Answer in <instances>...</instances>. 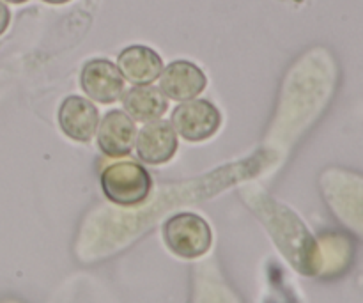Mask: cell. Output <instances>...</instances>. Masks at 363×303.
I'll return each instance as SVG.
<instances>
[{
	"label": "cell",
	"instance_id": "7a4b0ae2",
	"mask_svg": "<svg viewBox=\"0 0 363 303\" xmlns=\"http://www.w3.org/2000/svg\"><path fill=\"white\" fill-rule=\"evenodd\" d=\"M163 241L177 258L197 259L211 248L213 233L202 216L177 213L163 224Z\"/></svg>",
	"mask_w": 363,
	"mask_h": 303
},
{
	"label": "cell",
	"instance_id": "6da1fadb",
	"mask_svg": "<svg viewBox=\"0 0 363 303\" xmlns=\"http://www.w3.org/2000/svg\"><path fill=\"white\" fill-rule=\"evenodd\" d=\"M101 190L110 202L117 206H138L151 195V174L135 162H117L106 167L99 177Z\"/></svg>",
	"mask_w": 363,
	"mask_h": 303
},
{
	"label": "cell",
	"instance_id": "52a82bcc",
	"mask_svg": "<svg viewBox=\"0 0 363 303\" xmlns=\"http://www.w3.org/2000/svg\"><path fill=\"white\" fill-rule=\"evenodd\" d=\"M59 124L64 135L77 142H91L99 126L94 103L82 96H67L59 109Z\"/></svg>",
	"mask_w": 363,
	"mask_h": 303
},
{
	"label": "cell",
	"instance_id": "3957f363",
	"mask_svg": "<svg viewBox=\"0 0 363 303\" xmlns=\"http://www.w3.org/2000/svg\"><path fill=\"white\" fill-rule=\"evenodd\" d=\"M176 133L190 142H202L211 138L222 124L220 110L208 99H190L176 106L172 121Z\"/></svg>",
	"mask_w": 363,
	"mask_h": 303
},
{
	"label": "cell",
	"instance_id": "8992f818",
	"mask_svg": "<svg viewBox=\"0 0 363 303\" xmlns=\"http://www.w3.org/2000/svg\"><path fill=\"white\" fill-rule=\"evenodd\" d=\"M208 85L204 71L190 60H174L160 75V89L174 101L195 99Z\"/></svg>",
	"mask_w": 363,
	"mask_h": 303
},
{
	"label": "cell",
	"instance_id": "5b68a950",
	"mask_svg": "<svg viewBox=\"0 0 363 303\" xmlns=\"http://www.w3.org/2000/svg\"><path fill=\"white\" fill-rule=\"evenodd\" d=\"M177 145V133L169 121L156 119L145 124L138 131L135 138V149H137L138 160L149 165H160L172 160L176 155Z\"/></svg>",
	"mask_w": 363,
	"mask_h": 303
},
{
	"label": "cell",
	"instance_id": "4fadbf2b",
	"mask_svg": "<svg viewBox=\"0 0 363 303\" xmlns=\"http://www.w3.org/2000/svg\"><path fill=\"white\" fill-rule=\"evenodd\" d=\"M6 2H9V4H23V2H27V0H6Z\"/></svg>",
	"mask_w": 363,
	"mask_h": 303
},
{
	"label": "cell",
	"instance_id": "ba28073f",
	"mask_svg": "<svg viewBox=\"0 0 363 303\" xmlns=\"http://www.w3.org/2000/svg\"><path fill=\"white\" fill-rule=\"evenodd\" d=\"M137 128L133 119L123 110H112L103 117L98 130V145L103 155L119 158L130 155L135 148Z\"/></svg>",
	"mask_w": 363,
	"mask_h": 303
},
{
	"label": "cell",
	"instance_id": "30bf717a",
	"mask_svg": "<svg viewBox=\"0 0 363 303\" xmlns=\"http://www.w3.org/2000/svg\"><path fill=\"white\" fill-rule=\"evenodd\" d=\"M123 105L128 116L138 123H151L167 112V96L155 85H133L123 96Z\"/></svg>",
	"mask_w": 363,
	"mask_h": 303
},
{
	"label": "cell",
	"instance_id": "8fae6325",
	"mask_svg": "<svg viewBox=\"0 0 363 303\" xmlns=\"http://www.w3.org/2000/svg\"><path fill=\"white\" fill-rule=\"evenodd\" d=\"M9 20H11V13L9 9H7V6L4 2H0V35L6 32L7 25H9Z\"/></svg>",
	"mask_w": 363,
	"mask_h": 303
},
{
	"label": "cell",
	"instance_id": "277c9868",
	"mask_svg": "<svg viewBox=\"0 0 363 303\" xmlns=\"http://www.w3.org/2000/svg\"><path fill=\"white\" fill-rule=\"evenodd\" d=\"M82 91L96 103L117 101L124 94V78L119 67L106 59H92L82 67Z\"/></svg>",
	"mask_w": 363,
	"mask_h": 303
},
{
	"label": "cell",
	"instance_id": "9c48e42d",
	"mask_svg": "<svg viewBox=\"0 0 363 303\" xmlns=\"http://www.w3.org/2000/svg\"><path fill=\"white\" fill-rule=\"evenodd\" d=\"M117 67L124 80L133 85H149L162 75L163 60L149 46L131 45L119 53Z\"/></svg>",
	"mask_w": 363,
	"mask_h": 303
},
{
	"label": "cell",
	"instance_id": "7c38bea8",
	"mask_svg": "<svg viewBox=\"0 0 363 303\" xmlns=\"http://www.w3.org/2000/svg\"><path fill=\"white\" fill-rule=\"evenodd\" d=\"M45 2L55 4V6H59V4H66V2H69V0H45Z\"/></svg>",
	"mask_w": 363,
	"mask_h": 303
}]
</instances>
